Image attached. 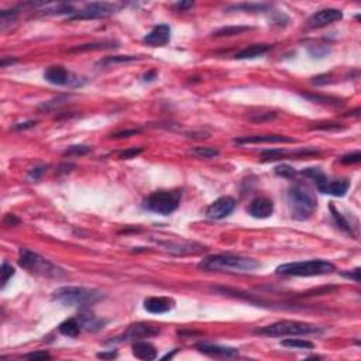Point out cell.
<instances>
[{"instance_id": "obj_18", "label": "cell", "mask_w": 361, "mask_h": 361, "mask_svg": "<svg viewBox=\"0 0 361 361\" xmlns=\"http://www.w3.org/2000/svg\"><path fill=\"white\" fill-rule=\"evenodd\" d=\"M200 353H203L206 355L211 357H223V358H229V357H236L239 355V350L234 347H226V346H219V344H209V343H198L196 344Z\"/></svg>"}, {"instance_id": "obj_12", "label": "cell", "mask_w": 361, "mask_h": 361, "mask_svg": "<svg viewBox=\"0 0 361 361\" xmlns=\"http://www.w3.org/2000/svg\"><path fill=\"white\" fill-rule=\"evenodd\" d=\"M343 19V12L339 9H322L314 13L306 21L307 28H322L326 27L329 24H332L334 21H339Z\"/></svg>"}, {"instance_id": "obj_28", "label": "cell", "mask_w": 361, "mask_h": 361, "mask_svg": "<svg viewBox=\"0 0 361 361\" xmlns=\"http://www.w3.org/2000/svg\"><path fill=\"white\" fill-rule=\"evenodd\" d=\"M250 30H252V27H248V26H230V27H222L213 31V35L215 37H230V35L243 34Z\"/></svg>"}, {"instance_id": "obj_15", "label": "cell", "mask_w": 361, "mask_h": 361, "mask_svg": "<svg viewBox=\"0 0 361 361\" xmlns=\"http://www.w3.org/2000/svg\"><path fill=\"white\" fill-rule=\"evenodd\" d=\"M175 307V300L168 296H151L144 299V309L154 315H163Z\"/></svg>"}, {"instance_id": "obj_39", "label": "cell", "mask_w": 361, "mask_h": 361, "mask_svg": "<svg viewBox=\"0 0 361 361\" xmlns=\"http://www.w3.org/2000/svg\"><path fill=\"white\" fill-rule=\"evenodd\" d=\"M341 277H344L347 280H353L358 284L360 282V268H355L353 271H344V273H341Z\"/></svg>"}, {"instance_id": "obj_29", "label": "cell", "mask_w": 361, "mask_h": 361, "mask_svg": "<svg viewBox=\"0 0 361 361\" xmlns=\"http://www.w3.org/2000/svg\"><path fill=\"white\" fill-rule=\"evenodd\" d=\"M281 344L284 347L291 348H300V350H312L315 347V344L312 341L300 340V339H288V340H282Z\"/></svg>"}, {"instance_id": "obj_27", "label": "cell", "mask_w": 361, "mask_h": 361, "mask_svg": "<svg viewBox=\"0 0 361 361\" xmlns=\"http://www.w3.org/2000/svg\"><path fill=\"white\" fill-rule=\"evenodd\" d=\"M302 96L314 103L329 105V106H339V105H341V99H337V97H333V96L312 95V93H302Z\"/></svg>"}, {"instance_id": "obj_20", "label": "cell", "mask_w": 361, "mask_h": 361, "mask_svg": "<svg viewBox=\"0 0 361 361\" xmlns=\"http://www.w3.org/2000/svg\"><path fill=\"white\" fill-rule=\"evenodd\" d=\"M133 355L138 360L151 361L157 358V348L154 344H151L148 341L137 340L133 343Z\"/></svg>"}, {"instance_id": "obj_43", "label": "cell", "mask_w": 361, "mask_h": 361, "mask_svg": "<svg viewBox=\"0 0 361 361\" xmlns=\"http://www.w3.org/2000/svg\"><path fill=\"white\" fill-rule=\"evenodd\" d=\"M37 123L33 122V120H30V122H24V123H17V124H14V130H27V129H33Z\"/></svg>"}, {"instance_id": "obj_22", "label": "cell", "mask_w": 361, "mask_h": 361, "mask_svg": "<svg viewBox=\"0 0 361 361\" xmlns=\"http://www.w3.org/2000/svg\"><path fill=\"white\" fill-rule=\"evenodd\" d=\"M271 45L268 44H257V45H251V47L244 48L241 49L240 53L234 55L236 60H252V58H257V57H261V55L267 54L270 49H271Z\"/></svg>"}, {"instance_id": "obj_31", "label": "cell", "mask_w": 361, "mask_h": 361, "mask_svg": "<svg viewBox=\"0 0 361 361\" xmlns=\"http://www.w3.org/2000/svg\"><path fill=\"white\" fill-rule=\"evenodd\" d=\"M90 147L89 145H71L67 150L64 151V156H68V157H79V156H85L90 152Z\"/></svg>"}, {"instance_id": "obj_17", "label": "cell", "mask_w": 361, "mask_h": 361, "mask_svg": "<svg viewBox=\"0 0 361 361\" xmlns=\"http://www.w3.org/2000/svg\"><path fill=\"white\" fill-rule=\"evenodd\" d=\"M274 213V202L267 196L252 199L248 204V215L255 219H267Z\"/></svg>"}, {"instance_id": "obj_36", "label": "cell", "mask_w": 361, "mask_h": 361, "mask_svg": "<svg viewBox=\"0 0 361 361\" xmlns=\"http://www.w3.org/2000/svg\"><path fill=\"white\" fill-rule=\"evenodd\" d=\"M24 358H28V360H49L51 358V354L48 351H33V353H28V354L23 355Z\"/></svg>"}, {"instance_id": "obj_34", "label": "cell", "mask_w": 361, "mask_h": 361, "mask_svg": "<svg viewBox=\"0 0 361 361\" xmlns=\"http://www.w3.org/2000/svg\"><path fill=\"white\" fill-rule=\"evenodd\" d=\"M275 174L278 175V177H282V178H293L295 175H296V171L293 170L292 167H289V165H280V167H277L275 168Z\"/></svg>"}, {"instance_id": "obj_8", "label": "cell", "mask_w": 361, "mask_h": 361, "mask_svg": "<svg viewBox=\"0 0 361 361\" xmlns=\"http://www.w3.org/2000/svg\"><path fill=\"white\" fill-rule=\"evenodd\" d=\"M181 200V193L178 191H156L144 199L143 206L147 211L168 216L177 211Z\"/></svg>"}, {"instance_id": "obj_33", "label": "cell", "mask_w": 361, "mask_h": 361, "mask_svg": "<svg viewBox=\"0 0 361 361\" xmlns=\"http://www.w3.org/2000/svg\"><path fill=\"white\" fill-rule=\"evenodd\" d=\"M14 268L9 263H3L2 264V288H5L9 280L14 275Z\"/></svg>"}, {"instance_id": "obj_48", "label": "cell", "mask_w": 361, "mask_h": 361, "mask_svg": "<svg viewBox=\"0 0 361 361\" xmlns=\"http://www.w3.org/2000/svg\"><path fill=\"white\" fill-rule=\"evenodd\" d=\"M14 62H16V60H9V61H6V60L3 58V60H2V67H6L7 64H14Z\"/></svg>"}, {"instance_id": "obj_25", "label": "cell", "mask_w": 361, "mask_h": 361, "mask_svg": "<svg viewBox=\"0 0 361 361\" xmlns=\"http://www.w3.org/2000/svg\"><path fill=\"white\" fill-rule=\"evenodd\" d=\"M119 44L116 41H99V42H92V44H82L78 47L69 49L71 53L74 51H93V49H106V48H117Z\"/></svg>"}, {"instance_id": "obj_3", "label": "cell", "mask_w": 361, "mask_h": 361, "mask_svg": "<svg viewBox=\"0 0 361 361\" xmlns=\"http://www.w3.org/2000/svg\"><path fill=\"white\" fill-rule=\"evenodd\" d=\"M103 298V293L86 286H61L53 292V299L65 306L86 307Z\"/></svg>"}, {"instance_id": "obj_32", "label": "cell", "mask_w": 361, "mask_h": 361, "mask_svg": "<svg viewBox=\"0 0 361 361\" xmlns=\"http://www.w3.org/2000/svg\"><path fill=\"white\" fill-rule=\"evenodd\" d=\"M330 209H332V213H333V218H334V220H336V223H337V226L340 227L341 230H344L346 233H348L350 236H354V233H353V230H351V226L348 225L347 220L343 218L340 213L334 209L333 206H332Z\"/></svg>"}, {"instance_id": "obj_46", "label": "cell", "mask_w": 361, "mask_h": 361, "mask_svg": "<svg viewBox=\"0 0 361 361\" xmlns=\"http://www.w3.org/2000/svg\"><path fill=\"white\" fill-rule=\"evenodd\" d=\"M193 6V2H181V3H177L175 5V7H177L178 10H181V12H184V10H186V9H189V7Z\"/></svg>"}, {"instance_id": "obj_24", "label": "cell", "mask_w": 361, "mask_h": 361, "mask_svg": "<svg viewBox=\"0 0 361 361\" xmlns=\"http://www.w3.org/2000/svg\"><path fill=\"white\" fill-rule=\"evenodd\" d=\"M60 333L67 336V337H76L78 334L81 333L82 327L79 325V322L76 318H72V319H68V321L62 322L60 327H58Z\"/></svg>"}, {"instance_id": "obj_30", "label": "cell", "mask_w": 361, "mask_h": 361, "mask_svg": "<svg viewBox=\"0 0 361 361\" xmlns=\"http://www.w3.org/2000/svg\"><path fill=\"white\" fill-rule=\"evenodd\" d=\"M191 154L198 158H215L220 154V151L213 147H195L191 150Z\"/></svg>"}, {"instance_id": "obj_21", "label": "cell", "mask_w": 361, "mask_h": 361, "mask_svg": "<svg viewBox=\"0 0 361 361\" xmlns=\"http://www.w3.org/2000/svg\"><path fill=\"white\" fill-rule=\"evenodd\" d=\"M164 247H167L170 251L175 252V254H196L206 250L203 245L196 244V243H160Z\"/></svg>"}, {"instance_id": "obj_11", "label": "cell", "mask_w": 361, "mask_h": 361, "mask_svg": "<svg viewBox=\"0 0 361 361\" xmlns=\"http://www.w3.org/2000/svg\"><path fill=\"white\" fill-rule=\"evenodd\" d=\"M160 333V329L158 327L150 326V325H145V323H136V325H131V326L116 339L108 341V343H122V341H130V340H141V339H148L152 336H157Z\"/></svg>"}, {"instance_id": "obj_42", "label": "cell", "mask_w": 361, "mask_h": 361, "mask_svg": "<svg viewBox=\"0 0 361 361\" xmlns=\"http://www.w3.org/2000/svg\"><path fill=\"white\" fill-rule=\"evenodd\" d=\"M3 223L6 226H17L19 223H20V219L17 218L16 215H13V213H9V215H6V218H5V220H3Z\"/></svg>"}, {"instance_id": "obj_19", "label": "cell", "mask_w": 361, "mask_h": 361, "mask_svg": "<svg viewBox=\"0 0 361 361\" xmlns=\"http://www.w3.org/2000/svg\"><path fill=\"white\" fill-rule=\"evenodd\" d=\"M76 319L79 322V325L83 330H88V332H97L105 327L106 325V321H103L100 318H97L92 312L89 311H82L81 314L76 316Z\"/></svg>"}, {"instance_id": "obj_40", "label": "cell", "mask_w": 361, "mask_h": 361, "mask_svg": "<svg viewBox=\"0 0 361 361\" xmlns=\"http://www.w3.org/2000/svg\"><path fill=\"white\" fill-rule=\"evenodd\" d=\"M312 129L318 130H339L341 129V126L339 123H318L316 126H314Z\"/></svg>"}, {"instance_id": "obj_14", "label": "cell", "mask_w": 361, "mask_h": 361, "mask_svg": "<svg viewBox=\"0 0 361 361\" xmlns=\"http://www.w3.org/2000/svg\"><path fill=\"white\" fill-rule=\"evenodd\" d=\"M171 40V27L168 24H158L145 35L143 41L151 47H164Z\"/></svg>"}, {"instance_id": "obj_38", "label": "cell", "mask_w": 361, "mask_h": 361, "mask_svg": "<svg viewBox=\"0 0 361 361\" xmlns=\"http://www.w3.org/2000/svg\"><path fill=\"white\" fill-rule=\"evenodd\" d=\"M143 152V148H129V150L123 151L120 154V158L122 160H130V158H136L138 154Z\"/></svg>"}, {"instance_id": "obj_9", "label": "cell", "mask_w": 361, "mask_h": 361, "mask_svg": "<svg viewBox=\"0 0 361 361\" xmlns=\"http://www.w3.org/2000/svg\"><path fill=\"white\" fill-rule=\"evenodd\" d=\"M44 79L57 86H67V88H81L83 86L88 79L83 76L75 75L72 72H69L68 69L64 68L61 65H53L48 67L44 72Z\"/></svg>"}, {"instance_id": "obj_41", "label": "cell", "mask_w": 361, "mask_h": 361, "mask_svg": "<svg viewBox=\"0 0 361 361\" xmlns=\"http://www.w3.org/2000/svg\"><path fill=\"white\" fill-rule=\"evenodd\" d=\"M137 133H140V130H126V131L115 133V134H112V137H113V138H126V137L136 136Z\"/></svg>"}, {"instance_id": "obj_10", "label": "cell", "mask_w": 361, "mask_h": 361, "mask_svg": "<svg viewBox=\"0 0 361 361\" xmlns=\"http://www.w3.org/2000/svg\"><path fill=\"white\" fill-rule=\"evenodd\" d=\"M122 5L119 3H106V2H93L88 3L82 7L81 10H76L72 17L68 20H95V19H105L112 14L119 12Z\"/></svg>"}, {"instance_id": "obj_4", "label": "cell", "mask_w": 361, "mask_h": 361, "mask_svg": "<svg viewBox=\"0 0 361 361\" xmlns=\"http://www.w3.org/2000/svg\"><path fill=\"white\" fill-rule=\"evenodd\" d=\"M19 266L27 270L28 273L40 275L44 278H51V280H61L68 275L64 268L30 250H21L19 255Z\"/></svg>"}, {"instance_id": "obj_13", "label": "cell", "mask_w": 361, "mask_h": 361, "mask_svg": "<svg viewBox=\"0 0 361 361\" xmlns=\"http://www.w3.org/2000/svg\"><path fill=\"white\" fill-rule=\"evenodd\" d=\"M236 208V200L230 196H222L216 199L213 203L206 209V216L212 220H222L227 218Z\"/></svg>"}, {"instance_id": "obj_35", "label": "cell", "mask_w": 361, "mask_h": 361, "mask_svg": "<svg viewBox=\"0 0 361 361\" xmlns=\"http://www.w3.org/2000/svg\"><path fill=\"white\" fill-rule=\"evenodd\" d=\"M341 164H346V165H353V164H358L361 161V152L360 151H354V152H350L346 154L339 160Z\"/></svg>"}, {"instance_id": "obj_23", "label": "cell", "mask_w": 361, "mask_h": 361, "mask_svg": "<svg viewBox=\"0 0 361 361\" xmlns=\"http://www.w3.org/2000/svg\"><path fill=\"white\" fill-rule=\"evenodd\" d=\"M141 60V57L137 55H113V57H106L96 64V67H110L116 64H126V62H133Z\"/></svg>"}, {"instance_id": "obj_2", "label": "cell", "mask_w": 361, "mask_h": 361, "mask_svg": "<svg viewBox=\"0 0 361 361\" xmlns=\"http://www.w3.org/2000/svg\"><path fill=\"white\" fill-rule=\"evenodd\" d=\"M288 204L295 220H306L316 211L318 199L306 185L295 184L288 191Z\"/></svg>"}, {"instance_id": "obj_45", "label": "cell", "mask_w": 361, "mask_h": 361, "mask_svg": "<svg viewBox=\"0 0 361 361\" xmlns=\"http://www.w3.org/2000/svg\"><path fill=\"white\" fill-rule=\"evenodd\" d=\"M117 355L116 351L110 350V351H102V353H97V357L99 358H103V360H109V358H115Z\"/></svg>"}, {"instance_id": "obj_1", "label": "cell", "mask_w": 361, "mask_h": 361, "mask_svg": "<svg viewBox=\"0 0 361 361\" xmlns=\"http://www.w3.org/2000/svg\"><path fill=\"white\" fill-rule=\"evenodd\" d=\"M198 268L203 271H216V273L248 274L260 268V263L250 257L226 252L204 257L198 264Z\"/></svg>"}, {"instance_id": "obj_6", "label": "cell", "mask_w": 361, "mask_h": 361, "mask_svg": "<svg viewBox=\"0 0 361 361\" xmlns=\"http://www.w3.org/2000/svg\"><path fill=\"white\" fill-rule=\"evenodd\" d=\"M323 330L321 327L306 323V322L296 321H281L275 322L273 325H268L255 330V333L267 337H285V336H311V334H321Z\"/></svg>"}, {"instance_id": "obj_16", "label": "cell", "mask_w": 361, "mask_h": 361, "mask_svg": "<svg viewBox=\"0 0 361 361\" xmlns=\"http://www.w3.org/2000/svg\"><path fill=\"white\" fill-rule=\"evenodd\" d=\"M233 143L237 145L244 144H261V143H295V140L291 137L281 136V134H261V136H247L234 138Z\"/></svg>"}, {"instance_id": "obj_26", "label": "cell", "mask_w": 361, "mask_h": 361, "mask_svg": "<svg viewBox=\"0 0 361 361\" xmlns=\"http://www.w3.org/2000/svg\"><path fill=\"white\" fill-rule=\"evenodd\" d=\"M270 9V5H266V3H243V5H233V6L227 7L226 10L227 12H232V10H236V12H267Z\"/></svg>"}, {"instance_id": "obj_47", "label": "cell", "mask_w": 361, "mask_h": 361, "mask_svg": "<svg viewBox=\"0 0 361 361\" xmlns=\"http://www.w3.org/2000/svg\"><path fill=\"white\" fill-rule=\"evenodd\" d=\"M156 78H157V72H148V74H145V75H144V81L151 82V81H154Z\"/></svg>"}, {"instance_id": "obj_44", "label": "cell", "mask_w": 361, "mask_h": 361, "mask_svg": "<svg viewBox=\"0 0 361 361\" xmlns=\"http://www.w3.org/2000/svg\"><path fill=\"white\" fill-rule=\"evenodd\" d=\"M329 82H330V75H319L314 78L312 83H314V85H326Z\"/></svg>"}, {"instance_id": "obj_7", "label": "cell", "mask_w": 361, "mask_h": 361, "mask_svg": "<svg viewBox=\"0 0 361 361\" xmlns=\"http://www.w3.org/2000/svg\"><path fill=\"white\" fill-rule=\"evenodd\" d=\"M300 174L314 179L315 184L318 186V191L325 193V195H332L336 198H341L347 193L348 188H350L348 179H346V178L332 179V178L326 177L321 168H305L303 171H300Z\"/></svg>"}, {"instance_id": "obj_5", "label": "cell", "mask_w": 361, "mask_h": 361, "mask_svg": "<svg viewBox=\"0 0 361 361\" xmlns=\"http://www.w3.org/2000/svg\"><path fill=\"white\" fill-rule=\"evenodd\" d=\"M336 271V267L327 260H309V261H296L286 263L277 267L275 274L285 277H318L327 275Z\"/></svg>"}, {"instance_id": "obj_37", "label": "cell", "mask_w": 361, "mask_h": 361, "mask_svg": "<svg viewBox=\"0 0 361 361\" xmlns=\"http://www.w3.org/2000/svg\"><path fill=\"white\" fill-rule=\"evenodd\" d=\"M45 171H47V167H44V165L35 167V168H33V170H30V172H28V178H30L31 181H38V179L45 174Z\"/></svg>"}]
</instances>
